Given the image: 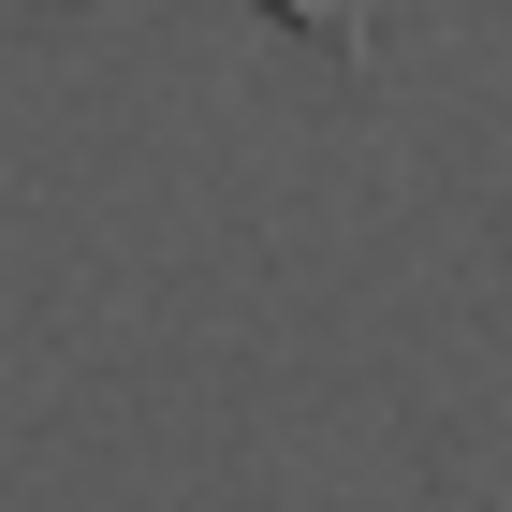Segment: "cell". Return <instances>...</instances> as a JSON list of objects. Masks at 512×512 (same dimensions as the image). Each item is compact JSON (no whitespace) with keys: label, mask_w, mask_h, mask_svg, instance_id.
<instances>
[{"label":"cell","mask_w":512,"mask_h":512,"mask_svg":"<svg viewBox=\"0 0 512 512\" xmlns=\"http://www.w3.org/2000/svg\"><path fill=\"white\" fill-rule=\"evenodd\" d=\"M264 15H293V30L337 44V59H366V44H381V0H264Z\"/></svg>","instance_id":"1"}]
</instances>
